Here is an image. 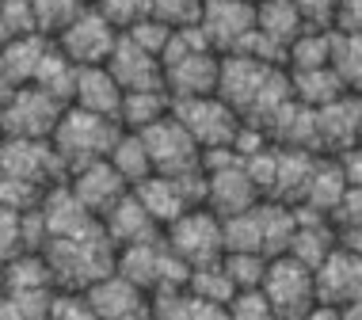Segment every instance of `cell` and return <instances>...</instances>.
I'll return each mask as SVG.
<instances>
[{
  "instance_id": "cell-34",
  "label": "cell",
  "mask_w": 362,
  "mask_h": 320,
  "mask_svg": "<svg viewBox=\"0 0 362 320\" xmlns=\"http://www.w3.org/2000/svg\"><path fill=\"white\" fill-rule=\"evenodd\" d=\"M225 225V251H263V221H259V206L244 210L237 218H221ZM267 256V251H263Z\"/></svg>"
},
{
  "instance_id": "cell-29",
  "label": "cell",
  "mask_w": 362,
  "mask_h": 320,
  "mask_svg": "<svg viewBox=\"0 0 362 320\" xmlns=\"http://www.w3.org/2000/svg\"><path fill=\"white\" fill-rule=\"evenodd\" d=\"M332 46H336V31L325 27H309L298 42L290 46L286 69L290 73H309V69H328L332 65Z\"/></svg>"
},
{
  "instance_id": "cell-49",
  "label": "cell",
  "mask_w": 362,
  "mask_h": 320,
  "mask_svg": "<svg viewBox=\"0 0 362 320\" xmlns=\"http://www.w3.org/2000/svg\"><path fill=\"white\" fill-rule=\"evenodd\" d=\"M339 244H347L351 251H358V256H362V229H351V232H344V237H339Z\"/></svg>"
},
{
  "instance_id": "cell-40",
  "label": "cell",
  "mask_w": 362,
  "mask_h": 320,
  "mask_svg": "<svg viewBox=\"0 0 362 320\" xmlns=\"http://www.w3.org/2000/svg\"><path fill=\"white\" fill-rule=\"evenodd\" d=\"M95 8H100V12L111 19L122 35L134 31L141 19L153 16V0H95Z\"/></svg>"
},
{
  "instance_id": "cell-14",
  "label": "cell",
  "mask_w": 362,
  "mask_h": 320,
  "mask_svg": "<svg viewBox=\"0 0 362 320\" xmlns=\"http://www.w3.org/2000/svg\"><path fill=\"white\" fill-rule=\"evenodd\" d=\"M69 187H73V195L95 213V218H103L107 210L119 206V202L134 191L111 160H92V164H84V168L69 172Z\"/></svg>"
},
{
  "instance_id": "cell-9",
  "label": "cell",
  "mask_w": 362,
  "mask_h": 320,
  "mask_svg": "<svg viewBox=\"0 0 362 320\" xmlns=\"http://www.w3.org/2000/svg\"><path fill=\"white\" fill-rule=\"evenodd\" d=\"M172 114L191 130V138L206 149H221V145H233L240 134L244 119L233 111L221 95H199V100H180L172 103Z\"/></svg>"
},
{
  "instance_id": "cell-32",
  "label": "cell",
  "mask_w": 362,
  "mask_h": 320,
  "mask_svg": "<svg viewBox=\"0 0 362 320\" xmlns=\"http://www.w3.org/2000/svg\"><path fill=\"white\" fill-rule=\"evenodd\" d=\"M187 290H191L194 297H202V302H214V305H225V309H229V302L240 294V286L229 278L225 263L194 267V271H191V278H187Z\"/></svg>"
},
{
  "instance_id": "cell-41",
  "label": "cell",
  "mask_w": 362,
  "mask_h": 320,
  "mask_svg": "<svg viewBox=\"0 0 362 320\" xmlns=\"http://www.w3.org/2000/svg\"><path fill=\"white\" fill-rule=\"evenodd\" d=\"M50 320H100V313L92 309L88 294H81V290H57Z\"/></svg>"
},
{
  "instance_id": "cell-24",
  "label": "cell",
  "mask_w": 362,
  "mask_h": 320,
  "mask_svg": "<svg viewBox=\"0 0 362 320\" xmlns=\"http://www.w3.org/2000/svg\"><path fill=\"white\" fill-rule=\"evenodd\" d=\"M259 221H263V251H267L271 259L286 256L293 237H298V210H293L290 202L263 198L259 202Z\"/></svg>"
},
{
  "instance_id": "cell-13",
  "label": "cell",
  "mask_w": 362,
  "mask_h": 320,
  "mask_svg": "<svg viewBox=\"0 0 362 320\" xmlns=\"http://www.w3.org/2000/svg\"><path fill=\"white\" fill-rule=\"evenodd\" d=\"M100 320H153V294L130 283L126 275H107L92 290H84Z\"/></svg>"
},
{
  "instance_id": "cell-33",
  "label": "cell",
  "mask_w": 362,
  "mask_h": 320,
  "mask_svg": "<svg viewBox=\"0 0 362 320\" xmlns=\"http://www.w3.org/2000/svg\"><path fill=\"white\" fill-rule=\"evenodd\" d=\"M332 69L339 73L351 95H362V35H339L332 46Z\"/></svg>"
},
{
  "instance_id": "cell-38",
  "label": "cell",
  "mask_w": 362,
  "mask_h": 320,
  "mask_svg": "<svg viewBox=\"0 0 362 320\" xmlns=\"http://www.w3.org/2000/svg\"><path fill=\"white\" fill-rule=\"evenodd\" d=\"M0 31H4V42H16V38H27V35H42L38 31V16H35L31 0H4Z\"/></svg>"
},
{
  "instance_id": "cell-2",
  "label": "cell",
  "mask_w": 362,
  "mask_h": 320,
  "mask_svg": "<svg viewBox=\"0 0 362 320\" xmlns=\"http://www.w3.org/2000/svg\"><path fill=\"white\" fill-rule=\"evenodd\" d=\"M46 259H50L57 290H81V294L119 271V248L107 237L103 221L76 237H54L46 244Z\"/></svg>"
},
{
  "instance_id": "cell-17",
  "label": "cell",
  "mask_w": 362,
  "mask_h": 320,
  "mask_svg": "<svg viewBox=\"0 0 362 320\" xmlns=\"http://www.w3.org/2000/svg\"><path fill=\"white\" fill-rule=\"evenodd\" d=\"M259 202H263V191L256 187V179L248 176V168H244V164L210 172L206 206L218 213V218H237V213H244V210H256Z\"/></svg>"
},
{
  "instance_id": "cell-16",
  "label": "cell",
  "mask_w": 362,
  "mask_h": 320,
  "mask_svg": "<svg viewBox=\"0 0 362 320\" xmlns=\"http://www.w3.org/2000/svg\"><path fill=\"white\" fill-rule=\"evenodd\" d=\"M107 69L115 73V81L122 84V92H149V88H164V61L156 54H149L145 46H138L130 35L119 38Z\"/></svg>"
},
{
  "instance_id": "cell-23",
  "label": "cell",
  "mask_w": 362,
  "mask_h": 320,
  "mask_svg": "<svg viewBox=\"0 0 362 320\" xmlns=\"http://www.w3.org/2000/svg\"><path fill=\"white\" fill-rule=\"evenodd\" d=\"M347 187H351V183H347V176H344V164H339V157H325V153H320L317 164H313L305 198H301L298 206H309V210L328 213V218H332V210H336V202L344 198Z\"/></svg>"
},
{
  "instance_id": "cell-3",
  "label": "cell",
  "mask_w": 362,
  "mask_h": 320,
  "mask_svg": "<svg viewBox=\"0 0 362 320\" xmlns=\"http://www.w3.org/2000/svg\"><path fill=\"white\" fill-rule=\"evenodd\" d=\"M122 134H126V126L119 119H107V114H95V111H84V107L69 103L50 141L62 153V160L69 164V172H76L92 160H107Z\"/></svg>"
},
{
  "instance_id": "cell-26",
  "label": "cell",
  "mask_w": 362,
  "mask_h": 320,
  "mask_svg": "<svg viewBox=\"0 0 362 320\" xmlns=\"http://www.w3.org/2000/svg\"><path fill=\"white\" fill-rule=\"evenodd\" d=\"M290 81H293V100L313 107V111H320V107H328V103H336V100H344V95H351L332 65H328V69L290 73Z\"/></svg>"
},
{
  "instance_id": "cell-43",
  "label": "cell",
  "mask_w": 362,
  "mask_h": 320,
  "mask_svg": "<svg viewBox=\"0 0 362 320\" xmlns=\"http://www.w3.org/2000/svg\"><path fill=\"white\" fill-rule=\"evenodd\" d=\"M229 316L233 320H271L275 309H271L263 290H240V294L229 302Z\"/></svg>"
},
{
  "instance_id": "cell-52",
  "label": "cell",
  "mask_w": 362,
  "mask_h": 320,
  "mask_svg": "<svg viewBox=\"0 0 362 320\" xmlns=\"http://www.w3.org/2000/svg\"><path fill=\"white\" fill-rule=\"evenodd\" d=\"M256 4H267V0H256Z\"/></svg>"
},
{
  "instance_id": "cell-35",
  "label": "cell",
  "mask_w": 362,
  "mask_h": 320,
  "mask_svg": "<svg viewBox=\"0 0 362 320\" xmlns=\"http://www.w3.org/2000/svg\"><path fill=\"white\" fill-rule=\"evenodd\" d=\"M57 290H4V320H50Z\"/></svg>"
},
{
  "instance_id": "cell-39",
  "label": "cell",
  "mask_w": 362,
  "mask_h": 320,
  "mask_svg": "<svg viewBox=\"0 0 362 320\" xmlns=\"http://www.w3.org/2000/svg\"><path fill=\"white\" fill-rule=\"evenodd\" d=\"M202 8H206V0H153V16L160 19V23H168L172 31L199 27L202 23Z\"/></svg>"
},
{
  "instance_id": "cell-45",
  "label": "cell",
  "mask_w": 362,
  "mask_h": 320,
  "mask_svg": "<svg viewBox=\"0 0 362 320\" xmlns=\"http://www.w3.org/2000/svg\"><path fill=\"white\" fill-rule=\"evenodd\" d=\"M298 4V12L301 19H305L309 27H332V19H336V8H339V0H293Z\"/></svg>"
},
{
  "instance_id": "cell-48",
  "label": "cell",
  "mask_w": 362,
  "mask_h": 320,
  "mask_svg": "<svg viewBox=\"0 0 362 320\" xmlns=\"http://www.w3.org/2000/svg\"><path fill=\"white\" fill-rule=\"evenodd\" d=\"M305 320H344V309H339V305H328V302H317Z\"/></svg>"
},
{
  "instance_id": "cell-18",
  "label": "cell",
  "mask_w": 362,
  "mask_h": 320,
  "mask_svg": "<svg viewBox=\"0 0 362 320\" xmlns=\"http://www.w3.org/2000/svg\"><path fill=\"white\" fill-rule=\"evenodd\" d=\"M317 145L325 157H344L358 145V95L328 103L317 111Z\"/></svg>"
},
{
  "instance_id": "cell-10",
  "label": "cell",
  "mask_w": 362,
  "mask_h": 320,
  "mask_svg": "<svg viewBox=\"0 0 362 320\" xmlns=\"http://www.w3.org/2000/svg\"><path fill=\"white\" fill-rule=\"evenodd\" d=\"M145 145H149L153 168L160 176H187V172L202 168V145L191 138V130L175 114H164L149 130H141Z\"/></svg>"
},
{
  "instance_id": "cell-12",
  "label": "cell",
  "mask_w": 362,
  "mask_h": 320,
  "mask_svg": "<svg viewBox=\"0 0 362 320\" xmlns=\"http://www.w3.org/2000/svg\"><path fill=\"white\" fill-rule=\"evenodd\" d=\"M199 27L218 54H237L244 38L256 31V0H206Z\"/></svg>"
},
{
  "instance_id": "cell-20",
  "label": "cell",
  "mask_w": 362,
  "mask_h": 320,
  "mask_svg": "<svg viewBox=\"0 0 362 320\" xmlns=\"http://www.w3.org/2000/svg\"><path fill=\"white\" fill-rule=\"evenodd\" d=\"M103 229H107V237L115 240V248H126V244H141V240H153V237H160V225L153 221V213L145 210V202L134 195H126L119 206H111L103 213Z\"/></svg>"
},
{
  "instance_id": "cell-36",
  "label": "cell",
  "mask_w": 362,
  "mask_h": 320,
  "mask_svg": "<svg viewBox=\"0 0 362 320\" xmlns=\"http://www.w3.org/2000/svg\"><path fill=\"white\" fill-rule=\"evenodd\" d=\"M221 263H225L229 278H233L240 290H259L263 278H267L271 256H263V251H225Z\"/></svg>"
},
{
  "instance_id": "cell-30",
  "label": "cell",
  "mask_w": 362,
  "mask_h": 320,
  "mask_svg": "<svg viewBox=\"0 0 362 320\" xmlns=\"http://www.w3.org/2000/svg\"><path fill=\"white\" fill-rule=\"evenodd\" d=\"M107 160L122 172V179L130 183V187H138V183H145L149 176H156L153 157H149V145H145V138H141V134H134V130L122 134L119 145H115V153Z\"/></svg>"
},
{
  "instance_id": "cell-28",
  "label": "cell",
  "mask_w": 362,
  "mask_h": 320,
  "mask_svg": "<svg viewBox=\"0 0 362 320\" xmlns=\"http://www.w3.org/2000/svg\"><path fill=\"white\" fill-rule=\"evenodd\" d=\"M4 290H57L46 251H23L4 259Z\"/></svg>"
},
{
  "instance_id": "cell-27",
  "label": "cell",
  "mask_w": 362,
  "mask_h": 320,
  "mask_svg": "<svg viewBox=\"0 0 362 320\" xmlns=\"http://www.w3.org/2000/svg\"><path fill=\"white\" fill-rule=\"evenodd\" d=\"M164 114H172V95H168V88H149V92H126L119 122L126 126V130L141 134V130H149L153 122H160Z\"/></svg>"
},
{
  "instance_id": "cell-37",
  "label": "cell",
  "mask_w": 362,
  "mask_h": 320,
  "mask_svg": "<svg viewBox=\"0 0 362 320\" xmlns=\"http://www.w3.org/2000/svg\"><path fill=\"white\" fill-rule=\"evenodd\" d=\"M31 4H35V16H38V31L57 38L84 8H92V0H31Z\"/></svg>"
},
{
  "instance_id": "cell-44",
  "label": "cell",
  "mask_w": 362,
  "mask_h": 320,
  "mask_svg": "<svg viewBox=\"0 0 362 320\" xmlns=\"http://www.w3.org/2000/svg\"><path fill=\"white\" fill-rule=\"evenodd\" d=\"M332 225H336L339 237L351 232V229H362V187L344 191V198L336 202V210H332Z\"/></svg>"
},
{
  "instance_id": "cell-4",
  "label": "cell",
  "mask_w": 362,
  "mask_h": 320,
  "mask_svg": "<svg viewBox=\"0 0 362 320\" xmlns=\"http://www.w3.org/2000/svg\"><path fill=\"white\" fill-rule=\"evenodd\" d=\"M164 240H168V248L191 271L225 259V225L210 206H194V210L183 213L180 221H172V225L164 229Z\"/></svg>"
},
{
  "instance_id": "cell-46",
  "label": "cell",
  "mask_w": 362,
  "mask_h": 320,
  "mask_svg": "<svg viewBox=\"0 0 362 320\" xmlns=\"http://www.w3.org/2000/svg\"><path fill=\"white\" fill-rule=\"evenodd\" d=\"M332 31H339V35H362V0H339L336 19H332Z\"/></svg>"
},
{
  "instance_id": "cell-47",
  "label": "cell",
  "mask_w": 362,
  "mask_h": 320,
  "mask_svg": "<svg viewBox=\"0 0 362 320\" xmlns=\"http://www.w3.org/2000/svg\"><path fill=\"white\" fill-rule=\"evenodd\" d=\"M339 164H344V176H347L351 187H362V145L347 149L344 157H339Z\"/></svg>"
},
{
  "instance_id": "cell-6",
  "label": "cell",
  "mask_w": 362,
  "mask_h": 320,
  "mask_svg": "<svg viewBox=\"0 0 362 320\" xmlns=\"http://www.w3.org/2000/svg\"><path fill=\"white\" fill-rule=\"evenodd\" d=\"M4 179H23L42 191L69 183V164L50 138H4Z\"/></svg>"
},
{
  "instance_id": "cell-22",
  "label": "cell",
  "mask_w": 362,
  "mask_h": 320,
  "mask_svg": "<svg viewBox=\"0 0 362 320\" xmlns=\"http://www.w3.org/2000/svg\"><path fill=\"white\" fill-rule=\"evenodd\" d=\"M50 46H54L50 35H27V38H16V42H4V92L35 84Z\"/></svg>"
},
{
  "instance_id": "cell-19",
  "label": "cell",
  "mask_w": 362,
  "mask_h": 320,
  "mask_svg": "<svg viewBox=\"0 0 362 320\" xmlns=\"http://www.w3.org/2000/svg\"><path fill=\"white\" fill-rule=\"evenodd\" d=\"M122 84L115 81V73L107 65H84L81 76H76V92H73V107H84V111L107 114V119H119L122 114Z\"/></svg>"
},
{
  "instance_id": "cell-7",
  "label": "cell",
  "mask_w": 362,
  "mask_h": 320,
  "mask_svg": "<svg viewBox=\"0 0 362 320\" xmlns=\"http://www.w3.org/2000/svg\"><path fill=\"white\" fill-rule=\"evenodd\" d=\"M65 107L38 84L4 92V138H54Z\"/></svg>"
},
{
  "instance_id": "cell-21",
  "label": "cell",
  "mask_w": 362,
  "mask_h": 320,
  "mask_svg": "<svg viewBox=\"0 0 362 320\" xmlns=\"http://www.w3.org/2000/svg\"><path fill=\"white\" fill-rule=\"evenodd\" d=\"M134 195H138L145 202V210L153 213V221L160 229H168L172 221H180L187 210H194V202L187 198V191H183V183L175 179V176H149L145 183H138L134 187Z\"/></svg>"
},
{
  "instance_id": "cell-5",
  "label": "cell",
  "mask_w": 362,
  "mask_h": 320,
  "mask_svg": "<svg viewBox=\"0 0 362 320\" xmlns=\"http://www.w3.org/2000/svg\"><path fill=\"white\" fill-rule=\"evenodd\" d=\"M263 294H267L271 309L286 320H305L313 313L317 297V271L305 267L293 256H275L267 267V278H263Z\"/></svg>"
},
{
  "instance_id": "cell-42",
  "label": "cell",
  "mask_w": 362,
  "mask_h": 320,
  "mask_svg": "<svg viewBox=\"0 0 362 320\" xmlns=\"http://www.w3.org/2000/svg\"><path fill=\"white\" fill-rule=\"evenodd\" d=\"M126 35H130L138 46H145L149 54H156V57L164 61V50H168V42H172V35H175V31H172L168 23H160L156 16H149V19H141V23L134 27V31H126Z\"/></svg>"
},
{
  "instance_id": "cell-31",
  "label": "cell",
  "mask_w": 362,
  "mask_h": 320,
  "mask_svg": "<svg viewBox=\"0 0 362 320\" xmlns=\"http://www.w3.org/2000/svg\"><path fill=\"white\" fill-rule=\"evenodd\" d=\"M76 76H81V65L69 61V57L62 54V46H50V54H46L42 69H38L35 84L38 88H46L50 95H57L62 103H73V92H76Z\"/></svg>"
},
{
  "instance_id": "cell-51",
  "label": "cell",
  "mask_w": 362,
  "mask_h": 320,
  "mask_svg": "<svg viewBox=\"0 0 362 320\" xmlns=\"http://www.w3.org/2000/svg\"><path fill=\"white\" fill-rule=\"evenodd\" d=\"M358 145H362V95H358Z\"/></svg>"
},
{
  "instance_id": "cell-50",
  "label": "cell",
  "mask_w": 362,
  "mask_h": 320,
  "mask_svg": "<svg viewBox=\"0 0 362 320\" xmlns=\"http://www.w3.org/2000/svg\"><path fill=\"white\" fill-rule=\"evenodd\" d=\"M344 320H362V297L351 302V305H344Z\"/></svg>"
},
{
  "instance_id": "cell-11",
  "label": "cell",
  "mask_w": 362,
  "mask_h": 320,
  "mask_svg": "<svg viewBox=\"0 0 362 320\" xmlns=\"http://www.w3.org/2000/svg\"><path fill=\"white\" fill-rule=\"evenodd\" d=\"M221 84V54L218 50H191L172 61H164V88L172 103L199 100V95H218Z\"/></svg>"
},
{
  "instance_id": "cell-53",
  "label": "cell",
  "mask_w": 362,
  "mask_h": 320,
  "mask_svg": "<svg viewBox=\"0 0 362 320\" xmlns=\"http://www.w3.org/2000/svg\"><path fill=\"white\" fill-rule=\"evenodd\" d=\"M92 4H95V0H92Z\"/></svg>"
},
{
  "instance_id": "cell-1",
  "label": "cell",
  "mask_w": 362,
  "mask_h": 320,
  "mask_svg": "<svg viewBox=\"0 0 362 320\" xmlns=\"http://www.w3.org/2000/svg\"><path fill=\"white\" fill-rule=\"evenodd\" d=\"M218 95L244 122L267 126L271 114L293 100V81H290V69H282V65L256 61L248 54H221Z\"/></svg>"
},
{
  "instance_id": "cell-8",
  "label": "cell",
  "mask_w": 362,
  "mask_h": 320,
  "mask_svg": "<svg viewBox=\"0 0 362 320\" xmlns=\"http://www.w3.org/2000/svg\"><path fill=\"white\" fill-rule=\"evenodd\" d=\"M119 38H122V31L92 4V8H84V12L76 16L54 42L62 46V54L69 57V61H76L84 69V65H107L111 61Z\"/></svg>"
},
{
  "instance_id": "cell-15",
  "label": "cell",
  "mask_w": 362,
  "mask_h": 320,
  "mask_svg": "<svg viewBox=\"0 0 362 320\" xmlns=\"http://www.w3.org/2000/svg\"><path fill=\"white\" fill-rule=\"evenodd\" d=\"M317 297L328 305H351L362 297V256L339 244L325 263L317 267Z\"/></svg>"
},
{
  "instance_id": "cell-25",
  "label": "cell",
  "mask_w": 362,
  "mask_h": 320,
  "mask_svg": "<svg viewBox=\"0 0 362 320\" xmlns=\"http://www.w3.org/2000/svg\"><path fill=\"white\" fill-rule=\"evenodd\" d=\"M256 27L263 35L275 38L279 46H286V50L309 31V23L301 19L293 0H267V4H256Z\"/></svg>"
}]
</instances>
